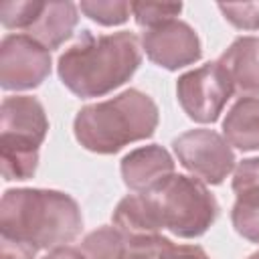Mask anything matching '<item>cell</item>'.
Returning <instances> with one entry per match:
<instances>
[{"label":"cell","mask_w":259,"mask_h":259,"mask_svg":"<svg viewBox=\"0 0 259 259\" xmlns=\"http://www.w3.org/2000/svg\"><path fill=\"white\" fill-rule=\"evenodd\" d=\"M219 10L237 28H243V30H255V28H259V2L219 4Z\"/></svg>","instance_id":"ffe728a7"},{"label":"cell","mask_w":259,"mask_h":259,"mask_svg":"<svg viewBox=\"0 0 259 259\" xmlns=\"http://www.w3.org/2000/svg\"><path fill=\"white\" fill-rule=\"evenodd\" d=\"M81 251L87 259H125V237L115 227H101L85 237Z\"/></svg>","instance_id":"2e32d148"},{"label":"cell","mask_w":259,"mask_h":259,"mask_svg":"<svg viewBox=\"0 0 259 259\" xmlns=\"http://www.w3.org/2000/svg\"><path fill=\"white\" fill-rule=\"evenodd\" d=\"M142 49L134 32L91 34L89 30L59 57V77L77 97H101L123 85L140 67Z\"/></svg>","instance_id":"6da1fadb"},{"label":"cell","mask_w":259,"mask_h":259,"mask_svg":"<svg viewBox=\"0 0 259 259\" xmlns=\"http://www.w3.org/2000/svg\"><path fill=\"white\" fill-rule=\"evenodd\" d=\"M231 81L233 93L253 97L259 95V38H237L217 61Z\"/></svg>","instance_id":"7c38bea8"},{"label":"cell","mask_w":259,"mask_h":259,"mask_svg":"<svg viewBox=\"0 0 259 259\" xmlns=\"http://www.w3.org/2000/svg\"><path fill=\"white\" fill-rule=\"evenodd\" d=\"M158 259H210L198 245H174L170 243Z\"/></svg>","instance_id":"7402d4cb"},{"label":"cell","mask_w":259,"mask_h":259,"mask_svg":"<svg viewBox=\"0 0 259 259\" xmlns=\"http://www.w3.org/2000/svg\"><path fill=\"white\" fill-rule=\"evenodd\" d=\"M77 24V6L73 2H40V8L26 30L45 49H59Z\"/></svg>","instance_id":"4fadbf2b"},{"label":"cell","mask_w":259,"mask_h":259,"mask_svg":"<svg viewBox=\"0 0 259 259\" xmlns=\"http://www.w3.org/2000/svg\"><path fill=\"white\" fill-rule=\"evenodd\" d=\"M83 227L75 198L59 190H6L0 202V233L36 249H57L71 243Z\"/></svg>","instance_id":"7a4b0ae2"},{"label":"cell","mask_w":259,"mask_h":259,"mask_svg":"<svg viewBox=\"0 0 259 259\" xmlns=\"http://www.w3.org/2000/svg\"><path fill=\"white\" fill-rule=\"evenodd\" d=\"M36 247L10 239V237H0V259H34Z\"/></svg>","instance_id":"44dd1931"},{"label":"cell","mask_w":259,"mask_h":259,"mask_svg":"<svg viewBox=\"0 0 259 259\" xmlns=\"http://www.w3.org/2000/svg\"><path fill=\"white\" fill-rule=\"evenodd\" d=\"M180 164L204 184H221L235 168L229 142L212 130H190L174 140Z\"/></svg>","instance_id":"52a82bcc"},{"label":"cell","mask_w":259,"mask_h":259,"mask_svg":"<svg viewBox=\"0 0 259 259\" xmlns=\"http://www.w3.org/2000/svg\"><path fill=\"white\" fill-rule=\"evenodd\" d=\"M49 119L38 99L28 95L6 97L0 113V162L4 180H26L38 164Z\"/></svg>","instance_id":"277c9868"},{"label":"cell","mask_w":259,"mask_h":259,"mask_svg":"<svg viewBox=\"0 0 259 259\" xmlns=\"http://www.w3.org/2000/svg\"><path fill=\"white\" fill-rule=\"evenodd\" d=\"M142 47L152 63L170 71L196 63L202 53L192 26L176 18L146 28L142 34Z\"/></svg>","instance_id":"9c48e42d"},{"label":"cell","mask_w":259,"mask_h":259,"mask_svg":"<svg viewBox=\"0 0 259 259\" xmlns=\"http://www.w3.org/2000/svg\"><path fill=\"white\" fill-rule=\"evenodd\" d=\"M51 73L49 49L26 34H8L0 45V85L6 91L38 87Z\"/></svg>","instance_id":"ba28073f"},{"label":"cell","mask_w":259,"mask_h":259,"mask_svg":"<svg viewBox=\"0 0 259 259\" xmlns=\"http://www.w3.org/2000/svg\"><path fill=\"white\" fill-rule=\"evenodd\" d=\"M176 95L190 119L212 123L231 99L233 87L221 65L214 61L184 73L176 83Z\"/></svg>","instance_id":"8992f818"},{"label":"cell","mask_w":259,"mask_h":259,"mask_svg":"<svg viewBox=\"0 0 259 259\" xmlns=\"http://www.w3.org/2000/svg\"><path fill=\"white\" fill-rule=\"evenodd\" d=\"M45 259H87V257L83 255V251H81V249H75V247H67V245H63V247L53 249Z\"/></svg>","instance_id":"603a6c76"},{"label":"cell","mask_w":259,"mask_h":259,"mask_svg":"<svg viewBox=\"0 0 259 259\" xmlns=\"http://www.w3.org/2000/svg\"><path fill=\"white\" fill-rule=\"evenodd\" d=\"M223 134L229 146L243 152L259 150V97L239 99L223 121Z\"/></svg>","instance_id":"9a60e30c"},{"label":"cell","mask_w":259,"mask_h":259,"mask_svg":"<svg viewBox=\"0 0 259 259\" xmlns=\"http://www.w3.org/2000/svg\"><path fill=\"white\" fill-rule=\"evenodd\" d=\"M156 125L158 107L150 95L138 89L85 105L73 123L77 142L95 154H115L132 142L150 138Z\"/></svg>","instance_id":"3957f363"},{"label":"cell","mask_w":259,"mask_h":259,"mask_svg":"<svg viewBox=\"0 0 259 259\" xmlns=\"http://www.w3.org/2000/svg\"><path fill=\"white\" fill-rule=\"evenodd\" d=\"M38 8H40V2L36 0H20V2L6 0L0 4V22L4 28L28 30Z\"/></svg>","instance_id":"d6986e66"},{"label":"cell","mask_w":259,"mask_h":259,"mask_svg":"<svg viewBox=\"0 0 259 259\" xmlns=\"http://www.w3.org/2000/svg\"><path fill=\"white\" fill-rule=\"evenodd\" d=\"M113 227L127 237H150L160 235L164 229L160 212L150 194H130L119 200L113 210Z\"/></svg>","instance_id":"5bb4252c"},{"label":"cell","mask_w":259,"mask_h":259,"mask_svg":"<svg viewBox=\"0 0 259 259\" xmlns=\"http://www.w3.org/2000/svg\"><path fill=\"white\" fill-rule=\"evenodd\" d=\"M249 259H259V251H257V253H253V255H251Z\"/></svg>","instance_id":"cb8c5ba5"},{"label":"cell","mask_w":259,"mask_h":259,"mask_svg":"<svg viewBox=\"0 0 259 259\" xmlns=\"http://www.w3.org/2000/svg\"><path fill=\"white\" fill-rule=\"evenodd\" d=\"M146 194L152 196L164 229L182 239L200 237L219 217L214 196L198 178L172 174L158 188Z\"/></svg>","instance_id":"5b68a950"},{"label":"cell","mask_w":259,"mask_h":259,"mask_svg":"<svg viewBox=\"0 0 259 259\" xmlns=\"http://www.w3.org/2000/svg\"><path fill=\"white\" fill-rule=\"evenodd\" d=\"M81 12H85L91 20L103 26H115L130 18L132 4L123 0H89L79 4Z\"/></svg>","instance_id":"e0dca14e"},{"label":"cell","mask_w":259,"mask_h":259,"mask_svg":"<svg viewBox=\"0 0 259 259\" xmlns=\"http://www.w3.org/2000/svg\"><path fill=\"white\" fill-rule=\"evenodd\" d=\"M182 10V4H162V2H132V14L136 22L144 28L158 26L176 18Z\"/></svg>","instance_id":"ac0fdd59"},{"label":"cell","mask_w":259,"mask_h":259,"mask_svg":"<svg viewBox=\"0 0 259 259\" xmlns=\"http://www.w3.org/2000/svg\"><path fill=\"white\" fill-rule=\"evenodd\" d=\"M174 174V160L162 146H144L121 160V176L127 188L152 192Z\"/></svg>","instance_id":"8fae6325"},{"label":"cell","mask_w":259,"mask_h":259,"mask_svg":"<svg viewBox=\"0 0 259 259\" xmlns=\"http://www.w3.org/2000/svg\"><path fill=\"white\" fill-rule=\"evenodd\" d=\"M233 192L237 196L231 221L235 231L259 243V158L243 160L233 174Z\"/></svg>","instance_id":"30bf717a"}]
</instances>
